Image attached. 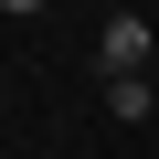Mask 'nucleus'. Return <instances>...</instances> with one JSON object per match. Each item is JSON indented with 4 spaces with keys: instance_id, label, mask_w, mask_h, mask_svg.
<instances>
[{
    "instance_id": "1",
    "label": "nucleus",
    "mask_w": 159,
    "mask_h": 159,
    "mask_svg": "<svg viewBox=\"0 0 159 159\" xmlns=\"http://www.w3.org/2000/svg\"><path fill=\"white\" fill-rule=\"evenodd\" d=\"M148 53H159L148 11H117V21H106V43H96V64H106V85H117V74H148Z\"/></svg>"
},
{
    "instance_id": "2",
    "label": "nucleus",
    "mask_w": 159,
    "mask_h": 159,
    "mask_svg": "<svg viewBox=\"0 0 159 159\" xmlns=\"http://www.w3.org/2000/svg\"><path fill=\"white\" fill-rule=\"evenodd\" d=\"M148 106H159V96H148V74H117V85H106V117H127V127H138Z\"/></svg>"
},
{
    "instance_id": "3",
    "label": "nucleus",
    "mask_w": 159,
    "mask_h": 159,
    "mask_svg": "<svg viewBox=\"0 0 159 159\" xmlns=\"http://www.w3.org/2000/svg\"><path fill=\"white\" fill-rule=\"evenodd\" d=\"M0 11H11V21H32V11H43V0H0Z\"/></svg>"
}]
</instances>
